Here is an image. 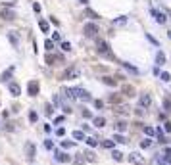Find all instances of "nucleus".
<instances>
[{
  "instance_id": "obj_1",
  "label": "nucleus",
  "mask_w": 171,
  "mask_h": 165,
  "mask_svg": "<svg viewBox=\"0 0 171 165\" xmlns=\"http://www.w3.org/2000/svg\"><path fill=\"white\" fill-rule=\"evenodd\" d=\"M96 50H98V54H102V56H108V58H111L110 44H108L106 41H102V38H98V41H96Z\"/></svg>"
},
{
  "instance_id": "obj_2",
  "label": "nucleus",
  "mask_w": 171,
  "mask_h": 165,
  "mask_svg": "<svg viewBox=\"0 0 171 165\" xmlns=\"http://www.w3.org/2000/svg\"><path fill=\"white\" fill-rule=\"evenodd\" d=\"M44 62H46V65L64 64V56H60V54H46V56H44Z\"/></svg>"
},
{
  "instance_id": "obj_3",
  "label": "nucleus",
  "mask_w": 171,
  "mask_h": 165,
  "mask_svg": "<svg viewBox=\"0 0 171 165\" xmlns=\"http://www.w3.org/2000/svg\"><path fill=\"white\" fill-rule=\"evenodd\" d=\"M79 75H81V71H79L77 67H67L64 73H62V79H64V81H71V79H77Z\"/></svg>"
},
{
  "instance_id": "obj_4",
  "label": "nucleus",
  "mask_w": 171,
  "mask_h": 165,
  "mask_svg": "<svg viewBox=\"0 0 171 165\" xmlns=\"http://www.w3.org/2000/svg\"><path fill=\"white\" fill-rule=\"evenodd\" d=\"M73 94H75V98H79V100H83V102H90L93 100L90 94H88L85 88H73Z\"/></svg>"
},
{
  "instance_id": "obj_5",
  "label": "nucleus",
  "mask_w": 171,
  "mask_h": 165,
  "mask_svg": "<svg viewBox=\"0 0 171 165\" xmlns=\"http://www.w3.org/2000/svg\"><path fill=\"white\" fill-rule=\"evenodd\" d=\"M150 14L154 15V19H156V23H160V25H163V23L167 21V15L163 14V12H158V10L150 8Z\"/></svg>"
},
{
  "instance_id": "obj_6",
  "label": "nucleus",
  "mask_w": 171,
  "mask_h": 165,
  "mask_svg": "<svg viewBox=\"0 0 171 165\" xmlns=\"http://www.w3.org/2000/svg\"><path fill=\"white\" fill-rule=\"evenodd\" d=\"M83 31H85V35H87V37H96L98 25H96V23H87V25L83 27Z\"/></svg>"
},
{
  "instance_id": "obj_7",
  "label": "nucleus",
  "mask_w": 171,
  "mask_h": 165,
  "mask_svg": "<svg viewBox=\"0 0 171 165\" xmlns=\"http://www.w3.org/2000/svg\"><path fill=\"white\" fill-rule=\"evenodd\" d=\"M54 159H56V161H60V163H67V161H71V157L67 156L65 152L56 150V152H54Z\"/></svg>"
},
{
  "instance_id": "obj_8",
  "label": "nucleus",
  "mask_w": 171,
  "mask_h": 165,
  "mask_svg": "<svg viewBox=\"0 0 171 165\" xmlns=\"http://www.w3.org/2000/svg\"><path fill=\"white\" fill-rule=\"evenodd\" d=\"M150 104H152V98H150V94H148V92L140 94V98H139V106H140V108H150Z\"/></svg>"
},
{
  "instance_id": "obj_9",
  "label": "nucleus",
  "mask_w": 171,
  "mask_h": 165,
  "mask_svg": "<svg viewBox=\"0 0 171 165\" xmlns=\"http://www.w3.org/2000/svg\"><path fill=\"white\" fill-rule=\"evenodd\" d=\"M14 71H15V65H10V67L6 69L4 73L0 75V81H2V82H8V81H10V77L14 75Z\"/></svg>"
},
{
  "instance_id": "obj_10",
  "label": "nucleus",
  "mask_w": 171,
  "mask_h": 165,
  "mask_svg": "<svg viewBox=\"0 0 171 165\" xmlns=\"http://www.w3.org/2000/svg\"><path fill=\"white\" fill-rule=\"evenodd\" d=\"M27 92H29V96H37V94H39V82L37 81H29Z\"/></svg>"
},
{
  "instance_id": "obj_11",
  "label": "nucleus",
  "mask_w": 171,
  "mask_h": 165,
  "mask_svg": "<svg viewBox=\"0 0 171 165\" xmlns=\"http://www.w3.org/2000/svg\"><path fill=\"white\" fill-rule=\"evenodd\" d=\"M10 92H12V96H19L21 94V88H19L18 82H10Z\"/></svg>"
},
{
  "instance_id": "obj_12",
  "label": "nucleus",
  "mask_w": 171,
  "mask_h": 165,
  "mask_svg": "<svg viewBox=\"0 0 171 165\" xmlns=\"http://www.w3.org/2000/svg\"><path fill=\"white\" fill-rule=\"evenodd\" d=\"M156 64H158V65H163V64H165V54H163L162 50L156 52Z\"/></svg>"
},
{
  "instance_id": "obj_13",
  "label": "nucleus",
  "mask_w": 171,
  "mask_h": 165,
  "mask_svg": "<svg viewBox=\"0 0 171 165\" xmlns=\"http://www.w3.org/2000/svg\"><path fill=\"white\" fill-rule=\"evenodd\" d=\"M25 152H27L29 159H35V144H27V146H25Z\"/></svg>"
},
{
  "instance_id": "obj_14",
  "label": "nucleus",
  "mask_w": 171,
  "mask_h": 165,
  "mask_svg": "<svg viewBox=\"0 0 171 165\" xmlns=\"http://www.w3.org/2000/svg\"><path fill=\"white\" fill-rule=\"evenodd\" d=\"M39 27H41L42 33H50V23L44 21V19H41V21H39Z\"/></svg>"
},
{
  "instance_id": "obj_15",
  "label": "nucleus",
  "mask_w": 171,
  "mask_h": 165,
  "mask_svg": "<svg viewBox=\"0 0 171 165\" xmlns=\"http://www.w3.org/2000/svg\"><path fill=\"white\" fill-rule=\"evenodd\" d=\"M123 94H125V96H135V88L133 87H131V85H123Z\"/></svg>"
},
{
  "instance_id": "obj_16",
  "label": "nucleus",
  "mask_w": 171,
  "mask_h": 165,
  "mask_svg": "<svg viewBox=\"0 0 171 165\" xmlns=\"http://www.w3.org/2000/svg\"><path fill=\"white\" fill-rule=\"evenodd\" d=\"M93 125H94V127H98V129H102L104 125H106V119H104V117H94Z\"/></svg>"
},
{
  "instance_id": "obj_17",
  "label": "nucleus",
  "mask_w": 171,
  "mask_h": 165,
  "mask_svg": "<svg viewBox=\"0 0 171 165\" xmlns=\"http://www.w3.org/2000/svg\"><path fill=\"white\" fill-rule=\"evenodd\" d=\"M116 131H117V133H125V131H127V123H125V121H117V123H116Z\"/></svg>"
},
{
  "instance_id": "obj_18",
  "label": "nucleus",
  "mask_w": 171,
  "mask_h": 165,
  "mask_svg": "<svg viewBox=\"0 0 171 165\" xmlns=\"http://www.w3.org/2000/svg\"><path fill=\"white\" fill-rule=\"evenodd\" d=\"M102 82L108 85V87H116V85H117V81L114 77H102Z\"/></svg>"
},
{
  "instance_id": "obj_19",
  "label": "nucleus",
  "mask_w": 171,
  "mask_h": 165,
  "mask_svg": "<svg viewBox=\"0 0 171 165\" xmlns=\"http://www.w3.org/2000/svg\"><path fill=\"white\" fill-rule=\"evenodd\" d=\"M129 161H133V163H137V165H140L142 163V159H140V156L135 152V154H129Z\"/></svg>"
},
{
  "instance_id": "obj_20",
  "label": "nucleus",
  "mask_w": 171,
  "mask_h": 165,
  "mask_svg": "<svg viewBox=\"0 0 171 165\" xmlns=\"http://www.w3.org/2000/svg\"><path fill=\"white\" fill-rule=\"evenodd\" d=\"M111 140H114V142H117V144H125V142H127V140H125V136H123V134H119V133L114 134V138H111Z\"/></svg>"
},
{
  "instance_id": "obj_21",
  "label": "nucleus",
  "mask_w": 171,
  "mask_h": 165,
  "mask_svg": "<svg viewBox=\"0 0 171 165\" xmlns=\"http://www.w3.org/2000/svg\"><path fill=\"white\" fill-rule=\"evenodd\" d=\"M154 134L158 136V140H160V142H165V136H163V131H162L160 127H158L156 131H154Z\"/></svg>"
},
{
  "instance_id": "obj_22",
  "label": "nucleus",
  "mask_w": 171,
  "mask_h": 165,
  "mask_svg": "<svg viewBox=\"0 0 171 165\" xmlns=\"http://www.w3.org/2000/svg\"><path fill=\"white\" fill-rule=\"evenodd\" d=\"M85 15H88V17H93V19H98V17H100V15H98L96 12H94V10H90V8H87V10H85Z\"/></svg>"
},
{
  "instance_id": "obj_23",
  "label": "nucleus",
  "mask_w": 171,
  "mask_h": 165,
  "mask_svg": "<svg viewBox=\"0 0 171 165\" xmlns=\"http://www.w3.org/2000/svg\"><path fill=\"white\" fill-rule=\"evenodd\" d=\"M111 157H114L116 161H123V154H121L119 150H114V152H111Z\"/></svg>"
},
{
  "instance_id": "obj_24",
  "label": "nucleus",
  "mask_w": 171,
  "mask_h": 165,
  "mask_svg": "<svg viewBox=\"0 0 171 165\" xmlns=\"http://www.w3.org/2000/svg\"><path fill=\"white\" fill-rule=\"evenodd\" d=\"M108 102H110V104H119V102H121V96H119V94H111V96L108 98Z\"/></svg>"
},
{
  "instance_id": "obj_25",
  "label": "nucleus",
  "mask_w": 171,
  "mask_h": 165,
  "mask_svg": "<svg viewBox=\"0 0 171 165\" xmlns=\"http://www.w3.org/2000/svg\"><path fill=\"white\" fill-rule=\"evenodd\" d=\"M85 142L88 144L90 148H94V146H98V140L96 138H93V136H88V138H85Z\"/></svg>"
},
{
  "instance_id": "obj_26",
  "label": "nucleus",
  "mask_w": 171,
  "mask_h": 165,
  "mask_svg": "<svg viewBox=\"0 0 171 165\" xmlns=\"http://www.w3.org/2000/svg\"><path fill=\"white\" fill-rule=\"evenodd\" d=\"M44 48H46V52H52L54 50V42H52L50 38H46V41H44Z\"/></svg>"
},
{
  "instance_id": "obj_27",
  "label": "nucleus",
  "mask_w": 171,
  "mask_h": 165,
  "mask_svg": "<svg viewBox=\"0 0 171 165\" xmlns=\"http://www.w3.org/2000/svg\"><path fill=\"white\" fill-rule=\"evenodd\" d=\"M73 138L75 140H85V133L83 131H73Z\"/></svg>"
},
{
  "instance_id": "obj_28",
  "label": "nucleus",
  "mask_w": 171,
  "mask_h": 165,
  "mask_svg": "<svg viewBox=\"0 0 171 165\" xmlns=\"http://www.w3.org/2000/svg\"><path fill=\"white\" fill-rule=\"evenodd\" d=\"M163 108H165V111H171V98L169 96L163 98Z\"/></svg>"
},
{
  "instance_id": "obj_29",
  "label": "nucleus",
  "mask_w": 171,
  "mask_h": 165,
  "mask_svg": "<svg viewBox=\"0 0 171 165\" xmlns=\"http://www.w3.org/2000/svg\"><path fill=\"white\" fill-rule=\"evenodd\" d=\"M2 17L10 21V19H14V12H10V10H4V12H2Z\"/></svg>"
},
{
  "instance_id": "obj_30",
  "label": "nucleus",
  "mask_w": 171,
  "mask_h": 165,
  "mask_svg": "<svg viewBox=\"0 0 171 165\" xmlns=\"http://www.w3.org/2000/svg\"><path fill=\"white\" fill-rule=\"evenodd\" d=\"M73 146H75L73 140H64V142H62V148H65V150H69V148H73Z\"/></svg>"
},
{
  "instance_id": "obj_31",
  "label": "nucleus",
  "mask_w": 171,
  "mask_h": 165,
  "mask_svg": "<svg viewBox=\"0 0 171 165\" xmlns=\"http://www.w3.org/2000/svg\"><path fill=\"white\" fill-rule=\"evenodd\" d=\"M125 23H127V17H125V15H121V17L114 19V25H125Z\"/></svg>"
},
{
  "instance_id": "obj_32",
  "label": "nucleus",
  "mask_w": 171,
  "mask_h": 165,
  "mask_svg": "<svg viewBox=\"0 0 171 165\" xmlns=\"http://www.w3.org/2000/svg\"><path fill=\"white\" fill-rule=\"evenodd\" d=\"M160 79H162L163 82H169L171 81V75L167 73V71H163V73H160Z\"/></svg>"
},
{
  "instance_id": "obj_33",
  "label": "nucleus",
  "mask_w": 171,
  "mask_h": 165,
  "mask_svg": "<svg viewBox=\"0 0 171 165\" xmlns=\"http://www.w3.org/2000/svg\"><path fill=\"white\" fill-rule=\"evenodd\" d=\"M114 144H116L114 140H102V146L108 148V150H111V148H114Z\"/></svg>"
},
{
  "instance_id": "obj_34",
  "label": "nucleus",
  "mask_w": 171,
  "mask_h": 165,
  "mask_svg": "<svg viewBox=\"0 0 171 165\" xmlns=\"http://www.w3.org/2000/svg\"><path fill=\"white\" fill-rule=\"evenodd\" d=\"M8 38H10V42H12L14 46H18V37H15L14 33H10V35H8Z\"/></svg>"
},
{
  "instance_id": "obj_35",
  "label": "nucleus",
  "mask_w": 171,
  "mask_h": 165,
  "mask_svg": "<svg viewBox=\"0 0 171 165\" xmlns=\"http://www.w3.org/2000/svg\"><path fill=\"white\" fill-rule=\"evenodd\" d=\"M37 119H39V115L35 113V111H29V121H31V123H35Z\"/></svg>"
},
{
  "instance_id": "obj_36",
  "label": "nucleus",
  "mask_w": 171,
  "mask_h": 165,
  "mask_svg": "<svg viewBox=\"0 0 171 165\" xmlns=\"http://www.w3.org/2000/svg\"><path fill=\"white\" fill-rule=\"evenodd\" d=\"M123 67H125V69H129L131 73H139V69H137V67H133V65H129V64H123Z\"/></svg>"
},
{
  "instance_id": "obj_37",
  "label": "nucleus",
  "mask_w": 171,
  "mask_h": 165,
  "mask_svg": "<svg viewBox=\"0 0 171 165\" xmlns=\"http://www.w3.org/2000/svg\"><path fill=\"white\" fill-rule=\"evenodd\" d=\"M44 148L46 150H54V142L52 140H44Z\"/></svg>"
},
{
  "instance_id": "obj_38",
  "label": "nucleus",
  "mask_w": 171,
  "mask_h": 165,
  "mask_svg": "<svg viewBox=\"0 0 171 165\" xmlns=\"http://www.w3.org/2000/svg\"><path fill=\"white\" fill-rule=\"evenodd\" d=\"M150 144H152L150 142V138H144L142 142H140V148H150Z\"/></svg>"
},
{
  "instance_id": "obj_39",
  "label": "nucleus",
  "mask_w": 171,
  "mask_h": 165,
  "mask_svg": "<svg viewBox=\"0 0 171 165\" xmlns=\"http://www.w3.org/2000/svg\"><path fill=\"white\" fill-rule=\"evenodd\" d=\"M44 111H46V115H52V113H54V108H52L50 104H46V106H44Z\"/></svg>"
},
{
  "instance_id": "obj_40",
  "label": "nucleus",
  "mask_w": 171,
  "mask_h": 165,
  "mask_svg": "<svg viewBox=\"0 0 171 165\" xmlns=\"http://www.w3.org/2000/svg\"><path fill=\"white\" fill-rule=\"evenodd\" d=\"M62 41V35L60 33H54V35H52V42H60Z\"/></svg>"
},
{
  "instance_id": "obj_41",
  "label": "nucleus",
  "mask_w": 171,
  "mask_h": 165,
  "mask_svg": "<svg viewBox=\"0 0 171 165\" xmlns=\"http://www.w3.org/2000/svg\"><path fill=\"white\" fill-rule=\"evenodd\" d=\"M94 108H96V110H102V108H104V102L102 100H94Z\"/></svg>"
},
{
  "instance_id": "obj_42",
  "label": "nucleus",
  "mask_w": 171,
  "mask_h": 165,
  "mask_svg": "<svg viewBox=\"0 0 171 165\" xmlns=\"http://www.w3.org/2000/svg\"><path fill=\"white\" fill-rule=\"evenodd\" d=\"M62 50L69 52V50H71V44H69V42H62Z\"/></svg>"
},
{
  "instance_id": "obj_43",
  "label": "nucleus",
  "mask_w": 171,
  "mask_h": 165,
  "mask_svg": "<svg viewBox=\"0 0 171 165\" xmlns=\"http://www.w3.org/2000/svg\"><path fill=\"white\" fill-rule=\"evenodd\" d=\"M116 111H117V113H127V108H125V106H117Z\"/></svg>"
},
{
  "instance_id": "obj_44",
  "label": "nucleus",
  "mask_w": 171,
  "mask_h": 165,
  "mask_svg": "<svg viewBox=\"0 0 171 165\" xmlns=\"http://www.w3.org/2000/svg\"><path fill=\"white\" fill-rule=\"evenodd\" d=\"M56 134H58V136H64V134H65V129L64 127H58V129H56Z\"/></svg>"
},
{
  "instance_id": "obj_45",
  "label": "nucleus",
  "mask_w": 171,
  "mask_h": 165,
  "mask_svg": "<svg viewBox=\"0 0 171 165\" xmlns=\"http://www.w3.org/2000/svg\"><path fill=\"white\" fill-rule=\"evenodd\" d=\"M73 163H75V165H85V159H83V157H75Z\"/></svg>"
},
{
  "instance_id": "obj_46",
  "label": "nucleus",
  "mask_w": 171,
  "mask_h": 165,
  "mask_svg": "<svg viewBox=\"0 0 171 165\" xmlns=\"http://www.w3.org/2000/svg\"><path fill=\"white\" fill-rule=\"evenodd\" d=\"M144 133H146L148 136H152V134H154V129L152 127H144Z\"/></svg>"
},
{
  "instance_id": "obj_47",
  "label": "nucleus",
  "mask_w": 171,
  "mask_h": 165,
  "mask_svg": "<svg viewBox=\"0 0 171 165\" xmlns=\"http://www.w3.org/2000/svg\"><path fill=\"white\" fill-rule=\"evenodd\" d=\"M85 156H87V161H94V154H93V152H87Z\"/></svg>"
},
{
  "instance_id": "obj_48",
  "label": "nucleus",
  "mask_w": 171,
  "mask_h": 165,
  "mask_svg": "<svg viewBox=\"0 0 171 165\" xmlns=\"http://www.w3.org/2000/svg\"><path fill=\"white\" fill-rule=\"evenodd\" d=\"M146 38H148V41H150V42H152V44H156V46H158V44H160V42H158V41H156V38H154V37H152V35H146Z\"/></svg>"
},
{
  "instance_id": "obj_49",
  "label": "nucleus",
  "mask_w": 171,
  "mask_h": 165,
  "mask_svg": "<svg viewBox=\"0 0 171 165\" xmlns=\"http://www.w3.org/2000/svg\"><path fill=\"white\" fill-rule=\"evenodd\" d=\"M163 129H165L167 133H171V123H169V121H165V123H163Z\"/></svg>"
},
{
  "instance_id": "obj_50",
  "label": "nucleus",
  "mask_w": 171,
  "mask_h": 165,
  "mask_svg": "<svg viewBox=\"0 0 171 165\" xmlns=\"http://www.w3.org/2000/svg\"><path fill=\"white\" fill-rule=\"evenodd\" d=\"M62 121H64V115H58V117H56V119H54V123H56V125H60Z\"/></svg>"
},
{
  "instance_id": "obj_51",
  "label": "nucleus",
  "mask_w": 171,
  "mask_h": 165,
  "mask_svg": "<svg viewBox=\"0 0 171 165\" xmlns=\"http://www.w3.org/2000/svg\"><path fill=\"white\" fill-rule=\"evenodd\" d=\"M83 117H87V119H88V117H93V113H90L88 110H83Z\"/></svg>"
},
{
  "instance_id": "obj_52",
  "label": "nucleus",
  "mask_w": 171,
  "mask_h": 165,
  "mask_svg": "<svg viewBox=\"0 0 171 165\" xmlns=\"http://www.w3.org/2000/svg\"><path fill=\"white\" fill-rule=\"evenodd\" d=\"M33 10H35V12L39 14V12H41V6H39V4H33Z\"/></svg>"
},
{
  "instance_id": "obj_53",
  "label": "nucleus",
  "mask_w": 171,
  "mask_h": 165,
  "mask_svg": "<svg viewBox=\"0 0 171 165\" xmlns=\"http://www.w3.org/2000/svg\"><path fill=\"white\" fill-rule=\"evenodd\" d=\"M163 156H171V148H165V150H163Z\"/></svg>"
},
{
  "instance_id": "obj_54",
  "label": "nucleus",
  "mask_w": 171,
  "mask_h": 165,
  "mask_svg": "<svg viewBox=\"0 0 171 165\" xmlns=\"http://www.w3.org/2000/svg\"><path fill=\"white\" fill-rule=\"evenodd\" d=\"M77 2H81V4H88V0H77Z\"/></svg>"
},
{
  "instance_id": "obj_55",
  "label": "nucleus",
  "mask_w": 171,
  "mask_h": 165,
  "mask_svg": "<svg viewBox=\"0 0 171 165\" xmlns=\"http://www.w3.org/2000/svg\"><path fill=\"white\" fill-rule=\"evenodd\" d=\"M167 37H169V38H171V29H169V31H167Z\"/></svg>"
}]
</instances>
